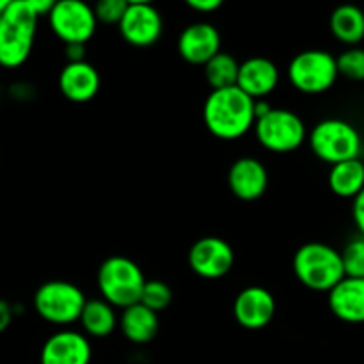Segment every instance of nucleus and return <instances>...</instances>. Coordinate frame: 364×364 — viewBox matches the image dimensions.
<instances>
[{"mask_svg": "<svg viewBox=\"0 0 364 364\" xmlns=\"http://www.w3.org/2000/svg\"><path fill=\"white\" fill-rule=\"evenodd\" d=\"M203 121L212 135L235 141L255 128V100L240 89L226 87L210 92L203 105Z\"/></svg>", "mask_w": 364, "mask_h": 364, "instance_id": "nucleus-1", "label": "nucleus"}, {"mask_svg": "<svg viewBox=\"0 0 364 364\" xmlns=\"http://www.w3.org/2000/svg\"><path fill=\"white\" fill-rule=\"evenodd\" d=\"M38 20L32 0H9L0 20V66L20 68L28 59Z\"/></svg>", "mask_w": 364, "mask_h": 364, "instance_id": "nucleus-2", "label": "nucleus"}, {"mask_svg": "<svg viewBox=\"0 0 364 364\" xmlns=\"http://www.w3.org/2000/svg\"><path fill=\"white\" fill-rule=\"evenodd\" d=\"M294 272L302 287L329 294L345 277L341 252L323 242H308L295 252Z\"/></svg>", "mask_w": 364, "mask_h": 364, "instance_id": "nucleus-3", "label": "nucleus"}, {"mask_svg": "<svg viewBox=\"0 0 364 364\" xmlns=\"http://www.w3.org/2000/svg\"><path fill=\"white\" fill-rule=\"evenodd\" d=\"M98 290L102 299L112 308L127 309L141 302L146 277L141 267L127 256H110L100 265Z\"/></svg>", "mask_w": 364, "mask_h": 364, "instance_id": "nucleus-4", "label": "nucleus"}, {"mask_svg": "<svg viewBox=\"0 0 364 364\" xmlns=\"http://www.w3.org/2000/svg\"><path fill=\"white\" fill-rule=\"evenodd\" d=\"M309 146L316 159L334 166V164L359 159L363 139L354 124L345 119L331 117L313 127L309 134Z\"/></svg>", "mask_w": 364, "mask_h": 364, "instance_id": "nucleus-5", "label": "nucleus"}, {"mask_svg": "<svg viewBox=\"0 0 364 364\" xmlns=\"http://www.w3.org/2000/svg\"><path fill=\"white\" fill-rule=\"evenodd\" d=\"M85 295L70 281H48L34 294V309L43 320L53 326L78 322L85 306Z\"/></svg>", "mask_w": 364, "mask_h": 364, "instance_id": "nucleus-6", "label": "nucleus"}, {"mask_svg": "<svg viewBox=\"0 0 364 364\" xmlns=\"http://www.w3.org/2000/svg\"><path fill=\"white\" fill-rule=\"evenodd\" d=\"M288 80L304 95H322L338 80L336 57L327 50H304L288 64Z\"/></svg>", "mask_w": 364, "mask_h": 364, "instance_id": "nucleus-7", "label": "nucleus"}, {"mask_svg": "<svg viewBox=\"0 0 364 364\" xmlns=\"http://www.w3.org/2000/svg\"><path fill=\"white\" fill-rule=\"evenodd\" d=\"M255 134L259 144L272 153L295 151L308 137L306 124L299 114L274 107L255 121Z\"/></svg>", "mask_w": 364, "mask_h": 364, "instance_id": "nucleus-8", "label": "nucleus"}, {"mask_svg": "<svg viewBox=\"0 0 364 364\" xmlns=\"http://www.w3.org/2000/svg\"><path fill=\"white\" fill-rule=\"evenodd\" d=\"M46 18L52 32L64 45H85L95 36L98 25L92 7L80 0L53 2Z\"/></svg>", "mask_w": 364, "mask_h": 364, "instance_id": "nucleus-9", "label": "nucleus"}, {"mask_svg": "<svg viewBox=\"0 0 364 364\" xmlns=\"http://www.w3.org/2000/svg\"><path fill=\"white\" fill-rule=\"evenodd\" d=\"M117 28L128 45L148 48L155 45L162 36L164 20L160 11L153 4L128 2Z\"/></svg>", "mask_w": 364, "mask_h": 364, "instance_id": "nucleus-10", "label": "nucleus"}, {"mask_svg": "<svg viewBox=\"0 0 364 364\" xmlns=\"http://www.w3.org/2000/svg\"><path fill=\"white\" fill-rule=\"evenodd\" d=\"M235 265V252L230 242L219 237H205L194 242L188 251V267L203 279H220Z\"/></svg>", "mask_w": 364, "mask_h": 364, "instance_id": "nucleus-11", "label": "nucleus"}, {"mask_svg": "<svg viewBox=\"0 0 364 364\" xmlns=\"http://www.w3.org/2000/svg\"><path fill=\"white\" fill-rule=\"evenodd\" d=\"M276 315V299L267 288L252 284L244 288L233 302V316L244 329H265Z\"/></svg>", "mask_w": 364, "mask_h": 364, "instance_id": "nucleus-12", "label": "nucleus"}, {"mask_svg": "<svg viewBox=\"0 0 364 364\" xmlns=\"http://www.w3.org/2000/svg\"><path fill=\"white\" fill-rule=\"evenodd\" d=\"M92 348L85 334L78 331H59L45 341L39 361L41 364H89Z\"/></svg>", "mask_w": 364, "mask_h": 364, "instance_id": "nucleus-13", "label": "nucleus"}, {"mask_svg": "<svg viewBox=\"0 0 364 364\" xmlns=\"http://www.w3.org/2000/svg\"><path fill=\"white\" fill-rule=\"evenodd\" d=\"M220 52V34L212 23L198 21L181 31L178 38V53L188 64L205 66Z\"/></svg>", "mask_w": 364, "mask_h": 364, "instance_id": "nucleus-14", "label": "nucleus"}, {"mask_svg": "<svg viewBox=\"0 0 364 364\" xmlns=\"http://www.w3.org/2000/svg\"><path fill=\"white\" fill-rule=\"evenodd\" d=\"M228 183L235 198L247 203L256 201L269 188V171L258 159L242 156L230 167Z\"/></svg>", "mask_w": 364, "mask_h": 364, "instance_id": "nucleus-15", "label": "nucleus"}, {"mask_svg": "<svg viewBox=\"0 0 364 364\" xmlns=\"http://www.w3.org/2000/svg\"><path fill=\"white\" fill-rule=\"evenodd\" d=\"M279 85V70L267 57H249L238 68L237 87L252 100H265Z\"/></svg>", "mask_w": 364, "mask_h": 364, "instance_id": "nucleus-16", "label": "nucleus"}, {"mask_svg": "<svg viewBox=\"0 0 364 364\" xmlns=\"http://www.w3.org/2000/svg\"><path fill=\"white\" fill-rule=\"evenodd\" d=\"M102 85L98 70L87 60L68 63L59 73V89L73 103H87L96 98Z\"/></svg>", "mask_w": 364, "mask_h": 364, "instance_id": "nucleus-17", "label": "nucleus"}, {"mask_svg": "<svg viewBox=\"0 0 364 364\" xmlns=\"http://www.w3.org/2000/svg\"><path fill=\"white\" fill-rule=\"evenodd\" d=\"M329 309L347 323H364V279L343 277L329 291Z\"/></svg>", "mask_w": 364, "mask_h": 364, "instance_id": "nucleus-18", "label": "nucleus"}, {"mask_svg": "<svg viewBox=\"0 0 364 364\" xmlns=\"http://www.w3.org/2000/svg\"><path fill=\"white\" fill-rule=\"evenodd\" d=\"M117 327L130 343L146 345L155 340L159 334V313L151 311L139 302V304L123 309L119 320H117Z\"/></svg>", "mask_w": 364, "mask_h": 364, "instance_id": "nucleus-19", "label": "nucleus"}, {"mask_svg": "<svg viewBox=\"0 0 364 364\" xmlns=\"http://www.w3.org/2000/svg\"><path fill=\"white\" fill-rule=\"evenodd\" d=\"M329 27L338 41L347 46H358L364 39V11L350 4L336 7L331 13Z\"/></svg>", "mask_w": 364, "mask_h": 364, "instance_id": "nucleus-20", "label": "nucleus"}, {"mask_svg": "<svg viewBox=\"0 0 364 364\" xmlns=\"http://www.w3.org/2000/svg\"><path fill=\"white\" fill-rule=\"evenodd\" d=\"M116 308L105 302L103 299H87L82 315L78 318L85 334L92 338H105L117 329Z\"/></svg>", "mask_w": 364, "mask_h": 364, "instance_id": "nucleus-21", "label": "nucleus"}, {"mask_svg": "<svg viewBox=\"0 0 364 364\" xmlns=\"http://www.w3.org/2000/svg\"><path fill=\"white\" fill-rule=\"evenodd\" d=\"M329 188L338 198L354 199L364 188V162L361 159L347 160L331 166Z\"/></svg>", "mask_w": 364, "mask_h": 364, "instance_id": "nucleus-22", "label": "nucleus"}, {"mask_svg": "<svg viewBox=\"0 0 364 364\" xmlns=\"http://www.w3.org/2000/svg\"><path fill=\"white\" fill-rule=\"evenodd\" d=\"M203 68H205V78L210 87H212V91H215V89L235 87L237 85L240 63L231 53L219 52Z\"/></svg>", "mask_w": 364, "mask_h": 364, "instance_id": "nucleus-23", "label": "nucleus"}, {"mask_svg": "<svg viewBox=\"0 0 364 364\" xmlns=\"http://www.w3.org/2000/svg\"><path fill=\"white\" fill-rule=\"evenodd\" d=\"M171 302H173V290H171L169 284L160 279H146V284L141 294L142 306H146L151 311L160 313L169 308Z\"/></svg>", "mask_w": 364, "mask_h": 364, "instance_id": "nucleus-24", "label": "nucleus"}, {"mask_svg": "<svg viewBox=\"0 0 364 364\" xmlns=\"http://www.w3.org/2000/svg\"><path fill=\"white\" fill-rule=\"evenodd\" d=\"M338 75L352 82L364 80V48L361 46H348L347 50L336 57Z\"/></svg>", "mask_w": 364, "mask_h": 364, "instance_id": "nucleus-25", "label": "nucleus"}, {"mask_svg": "<svg viewBox=\"0 0 364 364\" xmlns=\"http://www.w3.org/2000/svg\"><path fill=\"white\" fill-rule=\"evenodd\" d=\"M345 277H361L364 279V237L354 238L341 251Z\"/></svg>", "mask_w": 364, "mask_h": 364, "instance_id": "nucleus-26", "label": "nucleus"}, {"mask_svg": "<svg viewBox=\"0 0 364 364\" xmlns=\"http://www.w3.org/2000/svg\"><path fill=\"white\" fill-rule=\"evenodd\" d=\"M127 0H100L92 11H95L96 21L107 25H119L124 11H127Z\"/></svg>", "mask_w": 364, "mask_h": 364, "instance_id": "nucleus-27", "label": "nucleus"}, {"mask_svg": "<svg viewBox=\"0 0 364 364\" xmlns=\"http://www.w3.org/2000/svg\"><path fill=\"white\" fill-rule=\"evenodd\" d=\"M352 219L361 237H364V188L352 199Z\"/></svg>", "mask_w": 364, "mask_h": 364, "instance_id": "nucleus-28", "label": "nucleus"}, {"mask_svg": "<svg viewBox=\"0 0 364 364\" xmlns=\"http://www.w3.org/2000/svg\"><path fill=\"white\" fill-rule=\"evenodd\" d=\"M187 4L192 11H196V13H203V14L213 13V11L223 7V2H220V0H188Z\"/></svg>", "mask_w": 364, "mask_h": 364, "instance_id": "nucleus-29", "label": "nucleus"}, {"mask_svg": "<svg viewBox=\"0 0 364 364\" xmlns=\"http://www.w3.org/2000/svg\"><path fill=\"white\" fill-rule=\"evenodd\" d=\"M13 306L7 301H4V299H0V334H2L4 331H7V327L13 322Z\"/></svg>", "mask_w": 364, "mask_h": 364, "instance_id": "nucleus-30", "label": "nucleus"}, {"mask_svg": "<svg viewBox=\"0 0 364 364\" xmlns=\"http://www.w3.org/2000/svg\"><path fill=\"white\" fill-rule=\"evenodd\" d=\"M64 55H66L68 63L85 60V45H66L64 46Z\"/></svg>", "mask_w": 364, "mask_h": 364, "instance_id": "nucleus-31", "label": "nucleus"}, {"mask_svg": "<svg viewBox=\"0 0 364 364\" xmlns=\"http://www.w3.org/2000/svg\"><path fill=\"white\" fill-rule=\"evenodd\" d=\"M7 4H9V0H0V20H2V16H4V11H6Z\"/></svg>", "mask_w": 364, "mask_h": 364, "instance_id": "nucleus-32", "label": "nucleus"}]
</instances>
